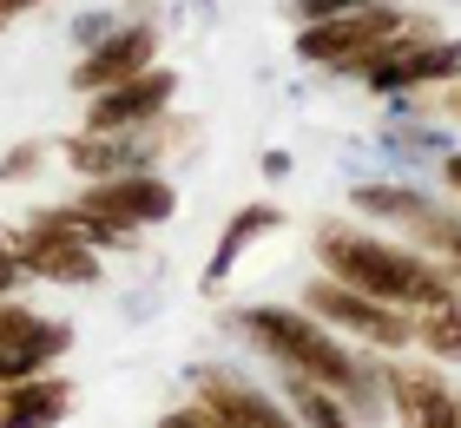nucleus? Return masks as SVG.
Wrapping results in <instances>:
<instances>
[{
    "instance_id": "f257e3e1",
    "label": "nucleus",
    "mask_w": 461,
    "mask_h": 428,
    "mask_svg": "<svg viewBox=\"0 0 461 428\" xmlns=\"http://www.w3.org/2000/svg\"><path fill=\"white\" fill-rule=\"evenodd\" d=\"M224 323L238 330L264 362H277V369H290V376H310V382H323L330 396H343L356 422H383V409H389L383 362H369L349 336H337L330 323H317L310 310L244 304V310H224Z\"/></svg>"
},
{
    "instance_id": "f03ea898",
    "label": "nucleus",
    "mask_w": 461,
    "mask_h": 428,
    "mask_svg": "<svg viewBox=\"0 0 461 428\" xmlns=\"http://www.w3.org/2000/svg\"><path fill=\"white\" fill-rule=\"evenodd\" d=\"M310 250H317L323 277L375 296V304H395V310H429V304H442V296H455V277L435 264L429 250L375 238V231L349 224V218H323Z\"/></svg>"
},
{
    "instance_id": "7ed1b4c3",
    "label": "nucleus",
    "mask_w": 461,
    "mask_h": 428,
    "mask_svg": "<svg viewBox=\"0 0 461 428\" xmlns=\"http://www.w3.org/2000/svg\"><path fill=\"white\" fill-rule=\"evenodd\" d=\"M429 27H435V20L402 7V0H375V7H356V14L297 27V59H303V67L337 73V79H363V67L383 47H395V40H409V33H429Z\"/></svg>"
},
{
    "instance_id": "20e7f679",
    "label": "nucleus",
    "mask_w": 461,
    "mask_h": 428,
    "mask_svg": "<svg viewBox=\"0 0 461 428\" xmlns=\"http://www.w3.org/2000/svg\"><path fill=\"white\" fill-rule=\"evenodd\" d=\"M303 310L317 316V323H330L337 336L375 350V356H402V350H415V310L375 304V296L337 284V277H310V284H303Z\"/></svg>"
},
{
    "instance_id": "39448f33",
    "label": "nucleus",
    "mask_w": 461,
    "mask_h": 428,
    "mask_svg": "<svg viewBox=\"0 0 461 428\" xmlns=\"http://www.w3.org/2000/svg\"><path fill=\"white\" fill-rule=\"evenodd\" d=\"M86 218H99L106 231L139 244V231H158L178 218V185L165 171H119V178H79V198H73Z\"/></svg>"
},
{
    "instance_id": "423d86ee",
    "label": "nucleus",
    "mask_w": 461,
    "mask_h": 428,
    "mask_svg": "<svg viewBox=\"0 0 461 428\" xmlns=\"http://www.w3.org/2000/svg\"><path fill=\"white\" fill-rule=\"evenodd\" d=\"M185 139V119L165 113L139 132H73L59 152H67L73 178H119V171H158V159Z\"/></svg>"
},
{
    "instance_id": "0eeeda50",
    "label": "nucleus",
    "mask_w": 461,
    "mask_h": 428,
    "mask_svg": "<svg viewBox=\"0 0 461 428\" xmlns=\"http://www.w3.org/2000/svg\"><path fill=\"white\" fill-rule=\"evenodd\" d=\"M455 79H461V40L435 33V27L395 40V47H383L363 67V86H369V93H389V99L429 93V86H455Z\"/></svg>"
},
{
    "instance_id": "6e6552de",
    "label": "nucleus",
    "mask_w": 461,
    "mask_h": 428,
    "mask_svg": "<svg viewBox=\"0 0 461 428\" xmlns=\"http://www.w3.org/2000/svg\"><path fill=\"white\" fill-rule=\"evenodd\" d=\"M383 396L402 428H461V389L442 376V362L389 356L383 362Z\"/></svg>"
},
{
    "instance_id": "1a4fd4ad",
    "label": "nucleus",
    "mask_w": 461,
    "mask_h": 428,
    "mask_svg": "<svg viewBox=\"0 0 461 428\" xmlns=\"http://www.w3.org/2000/svg\"><path fill=\"white\" fill-rule=\"evenodd\" d=\"M73 350V323L67 316H47L20 296H0V382L59 369V356Z\"/></svg>"
},
{
    "instance_id": "9d476101",
    "label": "nucleus",
    "mask_w": 461,
    "mask_h": 428,
    "mask_svg": "<svg viewBox=\"0 0 461 428\" xmlns=\"http://www.w3.org/2000/svg\"><path fill=\"white\" fill-rule=\"evenodd\" d=\"M145 67H158V27H152V20H119L99 47H86V53L73 59L67 86H73L79 99H93V93H106V86L139 79Z\"/></svg>"
},
{
    "instance_id": "9b49d317",
    "label": "nucleus",
    "mask_w": 461,
    "mask_h": 428,
    "mask_svg": "<svg viewBox=\"0 0 461 428\" xmlns=\"http://www.w3.org/2000/svg\"><path fill=\"white\" fill-rule=\"evenodd\" d=\"M192 402H204L224 428H297L284 396L258 389L244 369H224V362H198L192 369Z\"/></svg>"
},
{
    "instance_id": "f8f14e48",
    "label": "nucleus",
    "mask_w": 461,
    "mask_h": 428,
    "mask_svg": "<svg viewBox=\"0 0 461 428\" xmlns=\"http://www.w3.org/2000/svg\"><path fill=\"white\" fill-rule=\"evenodd\" d=\"M165 113H178V73H172V67H145L139 79L93 93L79 132H139V125H152V119H165Z\"/></svg>"
},
{
    "instance_id": "ddd939ff",
    "label": "nucleus",
    "mask_w": 461,
    "mask_h": 428,
    "mask_svg": "<svg viewBox=\"0 0 461 428\" xmlns=\"http://www.w3.org/2000/svg\"><path fill=\"white\" fill-rule=\"evenodd\" d=\"M73 396H79L73 376H59V369L0 382V428H59L73 415Z\"/></svg>"
},
{
    "instance_id": "4468645a",
    "label": "nucleus",
    "mask_w": 461,
    "mask_h": 428,
    "mask_svg": "<svg viewBox=\"0 0 461 428\" xmlns=\"http://www.w3.org/2000/svg\"><path fill=\"white\" fill-rule=\"evenodd\" d=\"M284 224V205L277 198H258V205H244V211H230V224L218 231V250H212V264H204V290H224V277L238 270V257L270 238V231Z\"/></svg>"
},
{
    "instance_id": "2eb2a0df",
    "label": "nucleus",
    "mask_w": 461,
    "mask_h": 428,
    "mask_svg": "<svg viewBox=\"0 0 461 428\" xmlns=\"http://www.w3.org/2000/svg\"><path fill=\"white\" fill-rule=\"evenodd\" d=\"M284 409L297 415V428H363V422L349 415V402H343V396H330L323 382L290 376V369H284Z\"/></svg>"
},
{
    "instance_id": "dca6fc26",
    "label": "nucleus",
    "mask_w": 461,
    "mask_h": 428,
    "mask_svg": "<svg viewBox=\"0 0 461 428\" xmlns=\"http://www.w3.org/2000/svg\"><path fill=\"white\" fill-rule=\"evenodd\" d=\"M429 205H435V198H429V191H415V185H356V191H349V211H356V218L402 224V231L422 218Z\"/></svg>"
},
{
    "instance_id": "f3484780",
    "label": "nucleus",
    "mask_w": 461,
    "mask_h": 428,
    "mask_svg": "<svg viewBox=\"0 0 461 428\" xmlns=\"http://www.w3.org/2000/svg\"><path fill=\"white\" fill-rule=\"evenodd\" d=\"M415 350H422L429 362H461V290L442 296V304H429V310H415Z\"/></svg>"
},
{
    "instance_id": "a211bd4d",
    "label": "nucleus",
    "mask_w": 461,
    "mask_h": 428,
    "mask_svg": "<svg viewBox=\"0 0 461 428\" xmlns=\"http://www.w3.org/2000/svg\"><path fill=\"white\" fill-rule=\"evenodd\" d=\"M47 165V145L40 139H20L7 159H0V185H20V178H33V171Z\"/></svg>"
},
{
    "instance_id": "6ab92c4d",
    "label": "nucleus",
    "mask_w": 461,
    "mask_h": 428,
    "mask_svg": "<svg viewBox=\"0 0 461 428\" xmlns=\"http://www.w3.org/2000/svg\"><path fill=\"white\" fill-rule=\"evenodd\" d=\"M356 7H375V0H284V14L310 27V20H337V14H356Z\"/></svg>"
},
{
    "instance_id": "aec40b11",
    "label": "nucleus",
    "mask_w": 461,
    "mask_h": 428,
    "mask_svg": "<svg viewBox=\"0 0 461 428\" xmlns=\"http://www.w3.org/2000/svg\"><path fill=\"white\" fill-rule=\"evenodd\" d=\"M158 428H224V422L204 409V402H178V409H165V415H158Z\"/></svg>"
},
{
    "instance_id": "412c9836",
    "label": "nucleus",
    "mask_w": 461,
    "mask_h": 428,
    "mask_svg": "<svg viewBox=\"0 0 461 428\" xmlns=\"http://www.w3.org/2000/svg\"><path fill=\"white\" fill-rule=\"evenodd\" d=\"M113 27H119L113 14H79V20H73V40H79V53H86V47H99V40H106Z\"/></svg>"
},
{
    "instance_id": "4be33fe9",
    "label": "nucleus",
    "mask_w": 461,
    "mask_h": 428,
    "mask_svg": "<svg viewBox=\"0 0 461 428\" xmlns=\"http://www.w3.org/2000/svg\"><path fill=\"white\" fill-rule=\"evenodd\" d=\"M20 284H27V270H20V257H14V244H7V231H0V296H14Z\"/></svg>"
},
{
    "instance_id": "5701e85b",
    "label": "nucleus",
    "mask_w": 461,
    "mask_h": 428,
    "mask_svg": "<svg viewBox=\"0 0 461 428\" xmlns=\"http://www.w3.org/2000/svg\"><path fill=\"white\" fill-rule=\"evenodd\" d=\"M442 185L455 191V205H461V145H448V152H442Z\"/></svg>"
},
{
    "instance_id": "b1692460",
    "label": "nucleus",
    "mask_w": 461,
    "mask_h": 428,
    "mask_svg": "<svg viewBox=\"0 0 461 428\" xmlns=\"http://www.w3.org/2000/svg\"><path fill=\"white\" fill-rule=\"evenodd\" d=\"M264 178L284 185V178H290V152H277V145H270V152H264Z\"/></svg>"
},
{
    "instance_id": "393cba45",
    "label": "nucleus",
    "mask_w": 461,
    "mask_h": 428,
    "mask_svg": "<svg viewBox=\"0 0 461 428\" xmlns=\"http://www.w3.org/2000/svg\"><path fill=\"white\" fill-rule=\"evenodd\" d=\"M0 7H7V20H20V14H33L40 0H0Z\"/></svg>"
},
{
    "instance_id": "a878e982",
    "label": "nucleus",
    "mask_w": 461,
    "mask_h": 428,
    "mask_svg": "<svg viewBox=\"0 0 461 428\" xmlns=\"http://www.w3.org/2000/svg\"><path fill=\"white\" fill-rule=\"evenodd\" d=\"M442 113H455V119H461V93H448V99H442Z\"/></svg>"
},
{
    "instance_id": "bb28decb",
    "label": "nucleus",
    "mask_w": 461,
    "mask_h": 428,
    "mask_svg": "<svg viewBox=\"0 0 461 428\" xmlns=\"http://www.w3.org/2000/svg\"><path fill=\"white\" fill-rule=\"evenodd\" d=\"M0 33H7V7H0Z\"/></svg>"
}]
</instances>
